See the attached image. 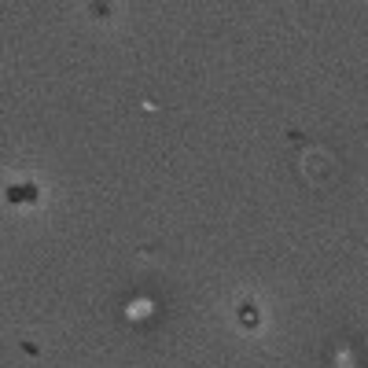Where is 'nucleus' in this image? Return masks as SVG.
Segmentation results:
<instances>
[{
    "instance_id": "nucleus-1",
    "label": "nucleus",
    "mask_w": 368,
    "mask_h": 368,
    "mask_svg": "<svg viewBox=\"0 0 368 368\" xmlns=\"http://www.w3.org/2000/svg\"><path fill=\"white\" fill-rule=\"evenodd\" d=\"M11 202H15V199H30V202H34L37 199V188H34V184H18V188H11Z\"/></svg>"
},
{
    "instance_id": "nucleus-2",
    "label": "nucleus",
    "mask_w": 368,
    "mask_h": 368,
    "mask_svg": "<svg viewBox=\"0 0 368 368\" xmlns=\"http://www.w3.org/2000/svg\"><path fill=\"white\" fill-rule=\"evenodd\" d=\"M239 320H243V324H258V313H254V306H247V302H243V306H239Z\"/></svg>"
}]
</instances>
